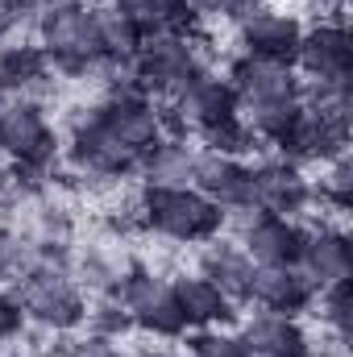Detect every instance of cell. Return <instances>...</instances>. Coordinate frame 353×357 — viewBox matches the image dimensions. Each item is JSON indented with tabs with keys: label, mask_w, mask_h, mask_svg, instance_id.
Segmentation results:
<instances>
[{
	"label": "cell",
	"mask_w": 353,
	"mask_h": 357,
	"mask_svg": "<svg viewBox=\"0 0 353 357\" xmlns=\"http://www.w3.org/2000/svg\"><path fill=\"white\" fill-rule=\"evenodd\" d=\"M295 75L303 84L329 88V84H350L353 79V33L345 17H329L316 25H303L299 50H295Z\"/></svg>",
	"instance_id": "7"
},
{
	"label": "cell",
	"mask_w": 353,
	"mask_h": 357,
	"mask_svg": "<svg viewBox=\"0 0 353 357\" xmlns=\"http://www.w3.org/2000/svg\"><path fill=\"white\" fill-rule=\"evenodd\" d=\"M246 303L258 312H274V316H303L316 303V287L303 278L299 266H254Z\"/></svg>",
	"instance_id": "13"
},
{
	"label": "cell",
	"mask_w": 353,
	"mask_h": 357,
	"mask_svg": "<svg viewBox=\"0 0 353 357\" xmlns=\"http://www.w3.org/2000/svg\"><path fill=\"white\" fill-rule=\"evenodd\" d=\"M195 270L216 282L233 303H246L250 299V282H254V262L246 258V250L237 241H225V237H212L200 245V258H195Z\"/></svg>",
	"instance_id": "18"
},
{
	"label": "cell",
	"mask_w": 353,
	"mask_h": 357,
	"mask_svg": "<svg viewBox=\"0 0 353 357\" xmlns=\"http://www.w3.org/2000/svg\"><path fill=\"white\" fill-rule=\"evenodd\" d=\"M278 158L295 162V167H324L341 154H350V129L345 125H333L329 116L303 108L299 121L291 125V133L274 146Z\"/></svg>",
	"instance_id": "11"
},
{
	"label": "cell",
	"mask_w": 353,
	"mask_h": 357,
	"mask_svg": "<svg viewBox=\"0 0 353 357\" xmlns=\"http://www.w3.org/2000/svg\"><path fill=\"white\" fill-rule=\"evenodd\" d=\"M187 357H250L241 333L229 328H195L187 341Z\"/></svg>",
	"instance_id": "27"
},
{
	"label": "cell",
	"mask_w": 353,
	"mask_h": 357,
	"mask_svg": "<svg viewBox=\"0 0 353 357\" xmlns=\"http://www.w3.org/2000/svg\"><path fill=\"white\" fill-rule=\"evenodd\" d=\"M146 357H187V349H171L167 345V349H154V354H146Z\"/></svg>",
	"instance_id": "32"
},
{
	"label": "cell",
	"mask_w": 353,
	"mask_h": 357,
	"mask_svg": "<svg viewBox=\"0 0 353 357\" xmlns=\"http://www.w3.org/2000/svg\"><path fill=\"white\" fill-rule=\"evenodd\" d=\"M158 104H163V100H158ZM229 116H241L237 91H233V84H229L220 71H212V67H204L187 88L179 91L175 100L163 104L167 137H187V142L200 137L204 129L229 121Z\"/></svg>",
	"instance_id": "6"
},
{
	"label": "cell",
	"mask_w": 353,
	"mask_h": 357,
	"mask_svg": "<svg viewBox=\"0 0 353 357\" xmlns=\"http://www.w3.org/2000/svg\"><path fill=\"white\" fill-rule=\"evenodd\" d=\"M312 307H316L320 324L329 328V337H337V341H350L353 337V278L316 291V303Z\"/></svg>",
	"instance_id": "23"
},
{
	"label": "cell",
	"mask_w": 353,
	"mask_h": 357,
	"mask_svg": "<svg viewBox=\"0 0 353 357\" xmlns=\"http://www.w3.org/2000/svg\"><path fill=\"white\" fill-rule=\"evenodd\" d=\"M25 328H29V320H25V307L17 299V291L13 287L0 291V341H17V337H25Z\"/></svg>",
	"instance_id": "28"
},
{
	"label": "cell",
	"mask_w": 353,
	"mask_h": 357,
	"mask_svg": "<svg viewBox=\"0 0 353 357\" xmlns=\"http://www.w3.org/2000/svg\"><path fill=\"white\" fill-rule=\"evenodd\" d=\"M0 349H4V341H0Z\"/></svg>",
	"instance_id": "35"
},
{
	"label": "cell",
	"mask_w": 353,
	"mask_h": 357,
	"mask_svg": "<svg viewBox=\"0 0 353 357\" xmlns=\"http://www.w3.org/2000/svg\"><path fill=\"white\" fill-rule=\"evenodd\" d=\"M295 266L303 270V278L324 291V287H337V282H350L353 278V241L341 225H312L308 229V241H303V254Z\"/></svg>",
	"instance_id": "12"
},
{
	"label": "cell",
	"mask_w": 353,
	"mask_h": 357,
	"mask_svg": "<svg viewBox=\"0 0 353 357\" xmlns=\"http://www.w3.org/2000/svg\"><path fill=\"white\" fill-rule=\"evenodd\" d=\"M270 8V0H220V21L229 25H246L250 17H258Z\"/></svg>",
	"instance_id": "29"
},
{
	"label": "cell",
	"mask_w": 353,
	"mask_h": 357,
	"mask_svg": "<svg viewBox=\"0 0 353 357\" xmlns=\"http://www.w3.org/2000/svg\"><path fill=\"white\" fill-rule=\"evenodd\" d=\"M117 13H125L142 33H163V29H200L195 17L187 13V0H108Z\"/></svg>",
	"instance_id": "20"
},
{
	"label": "cell",
	"mask_w": 353,
	"mask_h": 357,
	"mask_svg": "<svg viewBox=\"0 0 353 357\" xmlns=\"http://www.w3.org/2000/svg\"><path fill=\"white\" fill-rule=\"evenodd\" d=\"M225 79L237 91V104H287L303 96V79L295 75L291 63H274V59H258V54H233Z\"/></svg>",
	"instance_id": "9"
},
{
	"label": "cell",
	"mask_w": 353,
	"mask_h": 357,
	"mask_svg": "<svg viewBox=\"0 0 353 357\" xmlns=\"http://www.w3.org/2000/svg\"><path fill=\"white\" fill-rule=\"evenodd\" d=\"M38 262V245L25 229L0 225V282H17L25 270Z\"/></svg>",
	"instance_id": "25"
},
{
	"label": "cell",
	"mask_w": 353,
	"mask_h": 357,
	"mask_svg": "<svg viewBox=\"0 0 353 357\" xmlns=\"http://www.w3.org/2000/svg\"><path fill=\"white\" fill-rule=\"evenodd\" d=\"M117 299L125 303L129 320L137 333L146 337H158V341H179L187 337V324H183V312L175 303V287L163 270L146 266L133 258V266L121 274V287H117Z\"/></svg>",
	"instance_id": "5"
},
{
	"label": "cell",
	"mask_w": 353,
	"mask_h": 357,
	"mask_svg": "<svg viewBox=\"0 0 353 357\" xmlns=\"http://www.w3.org/2000/svg\"><path fill=\"white\" fill-rule=\"evenodd\" d=\"M204 38L200 29H163V33H146L137 54H133V75L146 96L154 100H175L208 63L200 54Z\"/></svg>",
	"instance_id": "4"
},
{
	"label": "cell",
	"mask_w": 353,
	"mask_h": 357,
	"mask_svg": "<svg viewBox=\"0 0 353 357\" xmlns=\"http://www.w3.org/2000/svg\"><path fill=\"white\" fill-rule=\"evenodd\" d=\"M96 17H100L104 59H112V63H133V54H137V46H142L146 33H142L125 13H117L112 4H96Z\"/></svg>",
	"instance_id": "22"
},
{
	"label": "cell",
	"mask_w": 353,
	"mask_h": 357,
	"mask_svg": "<svg viewBox=\"0 0 353 357\" xmlns=\"http://www.w3.org/2000/svg\"><path fill=\"white\" fill-rule=\"evenodd\" d=\"M241 341L250 357H312V337L299 324V316L254 312L241 324Z\"/></svg>",
	"instance_id": "17"
},
{
	"label": "cell",
	"mask_w": 353,
	"mask_h": 357,
	"mask_svg": "<svg viewBox=\"0 0 353 357\" xmlns=\"http://www.w3.org/2000/svg\"><path fill=\"white\" fill-rule=\"evenodd\" d=\"M33 42L42 46V54L50 59L54 75L67 79H88L104 75V42H100V17L91 0H71V4H54L38 13L33 25Z\"/></svg>",
	"instance_id": "1"
},
{
	"label": "cell",
	"mask_w": 353,
	"mask_h": 357,
	"mask_svg": "<svg viewBox=\"0 0 353 357\" xmlns=\"http://www.w3.org/2000/svg\"><path fill=\"white\" fill-rule=\"evenodd\" d=\"M112 357H146V354H121V349H117V354H112Z\"/></svg>",
	"instance_id": "33"
},
{
	"label": "cell",
	"mask_w": 353,
	"mask_h": 357,
	"mask_svg": "<svg viewBox=\"0 0 353 357\" xmlns=\"http://www.w3.org/2000/svg\"><path fill=\"white\" fill-rule=\"evenodd\" d=\"M195 146L187 137H163L137 167L142 187H191Z\"/></svg>",
	"instance_id": "19"
},
{
	"label": "cell",
	"mask_w": 353,
	"mask_h": 357,
	"mask_svg": "<svg viewBox=\"0 0 353 357\" xmlns=\"http://www.w3.org/2000/svg\"><path fill=\"white\" fill-rule=\"evenodd\" d=\"M299 38H303V21L274 4L258 17H250L246 25H237L241 54H258V59H274V63H295Z\"/></svg>",
	"instance_id": "15"
},
{
	"label": "cell",
	"mask_w": 353,
	"mask_h": 357,
	"mask_svg": "<svg viewBox=\"0 0 353 357\" xmlns=\"http://www.w3.org/2000/svg\"><path fill=\"white\" fill-rule=\"evenodd\" d=\"M171 287H175V303H179V312H183L187 333H195V328H225L229 320H237V303L216 282H208L200 270L175 274Z\"/></svg>",
	"instance_id": "16"
},
{
	"label": "cell",
	"mask_w": 353,
	"mask_h": 357,
	"mask_svg": "<svg viewBox=\"0 0 353 357\" xmlns=\"http://www.w3.org/2000/svg\"><path fill=\"white\" fill-rule=\"evenodd\" d=\"M21 307H25V320L50 337H71L84 328V316H88V295L84 287L75 282L71 266L63 262H33L17 282H13Z\"/></svg>",
	"instance_id": "3"
},
{
	"label": "cell",
	"mask_w": 353,
	"mask_h": 357,
	"mask_svg": "<svg viewBox=\"0 0 353 357\" xmlns=\"http://www.w3.org/2000/svg\"><path fill=\"white\" fill-rule=\"evenodd\" d=\"M303 241H308V225L303 220L270 216V212H258L237 233V245L246 250V258L254 266H295L299 254H303Z\"/></svg>",
	"instance_id": "10"
},
{
	"label": "cell",
	"mask_w": 353,
	"mask_h": 357,
	"mask_svg": "<svg viewBox=\"0 0 353 357\" xmlns=\"http://www.w3.org/2000/svg\"><path fill=\"white\" fill-rule=\"evenodd\" d=\"M84 328H88L91 337H104V341L117 345L125 333H133V320H129V312H125V303H121L117 295H96L88 303Z\"/></svg>",
	"instance_id": "24"
},
{
	"label": "cell",
	"mask_w": 353,
	"mask_h": 357,
	"mask_svg": "<svg viewBox=\"0 0 353 357\" xmlns=\"http://www.w3.org/2000/svg\"><path fill=\"white\" fill-rule=\"evenodd\" d=\"M200 142H204V150L233 154V158H246V154L258 146V142H254V133L246 129V121H241V116H229V121H220V125L204 129V133H200Z\"/></svg>",
	"instance_id": "26"
},
{
	"label": "cell",
	"mask_w": 353,
	"mask_h": 357,
	"mask_svg": "<svg viewBox=\"0 0 353 357\" xmlns=\"http://www.w3.org/2000/svg\"><path fill=\"white\" fill-rule=\"evenodd\" d=\"M312 208H329V212H337V216H345L353 208V162H350V154H341V158H333V162L320 167V178L312 183ZM308 216H312V212H308Z\"/></svg>",
	"instance_id": "21"
},
{
	"label": "cell",
	"mask_w": 353,
	"mask_h": 357,
	"mask_svg": "<svg viewBox=\"0 0 353 357\" xmlns=\"http://www.w3.org/2000/svg\"><path fill=\"white\" fill-rule=\"evenodd\" d=\"M250 204L270 216L303 220L312 212V178L303 175V167L278 154H266L258 162H250Z\"/></svg>",
	"instance_id": "8"
},
{
	"label": "cell",
	"mask_w": 353,
	"mask_h": 357,
	"mask_svg": "<svg viewBox=\"0 0 353 357\" xmlns=\"http://www.w3.org/2000/svg\"><path fill=\"white\" fill-rule=\"evenodd\" d=\"M191 187L200 195H208L220 212L246 208L250 204V162L233 158V154H216V150H195Z\"/></svg>",
	"instance_id": "14"
},
{
	"label": "cell",
	"mask_w": 353,
	"mask_h": 357,
	"mask_svg": "<svg viewBox=\"0 0 353 357\" xmlns=\"http://www.w3.org/2000/svg\"><path fill=\"white\" fill-rule=\"evenodd\" d=\"M13 357H50V354H13Z\"/></svg>",
	"instance_id": "34"
},
{
	"label": "cell",
	"mask_w": 353,
	"mask_h": 357,
	"mask_svg": "<svg viewBox=\"0 0 353 357\" xmlns=\"http://www.w3.org/2000/svg\"><path fill=\"white\" fill-rule=\"evenodd\" d=\"M8 199H13V178H8V171H4V167H0V208H4Z\"/></svg>",
	"instance_id": "31"
},
{
	"label": "cell",
	"mask_w": 353,
	"mask_h": 357,
	"mask_svg": "<svg viewBox=\"0 0 353 357\" xmlns=\"http://www.w3.org/2000/svg\"><path fill=\"white\" fill-rule=\"evenodd\" d=\"M142 233L175 245H204L225 233V212L195 187H142L137 191Z\"/></svg>",
	"instance_id": "2"
},
{
	"label": "cell",
	"mask_w": 353,
	"mask_h": 357,
	"mask_svg": "<svg viewBox=\"0 0 353 357\" xmlns=\"http://www.w3.org/2000/svg\"><path fill=\"white\" fill-rule=\"evenodd\" d=\"M308 13H316V21H329V17H341L345 0H299Z\"/></svg>",
	"instance_id": "30"
}]
</instances>
